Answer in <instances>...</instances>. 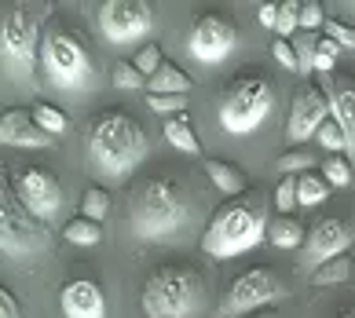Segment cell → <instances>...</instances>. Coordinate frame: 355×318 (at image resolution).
Masks as SVG:
<instances>
[{"label":"cell","mask_w":355,"mask_h":318,"mask_svg":"<svg viewBox=\"0 0 355 318\" xmlns=\"http://www.w3.org/2000/svg\"><path fill=\"white\" fill-rule=\"evenodd\" d=\"M271 55H275V62H279L282 70H289V73H300V66H297V51H293V44H289V41H282V37H275Z\"/></svg>","instance_id":"39"},{"label":"cell","mask_w":355,"mask_h":318,"mask_svg":"<svg viewBox=\"0 0 355 318\" xmlns=\"http://www.w3.org/2000/svg\"><path fill=\"white\" fill-rule=\"evenodd\" d=\"M165 139L173 143L180 154H187V157H198V154H202V143H198V136H194V128H191V121H187L183 114H180V117H168Z\"/></svg>","instance_id":"21"},{"label":"cell","mask_w":355,"mask_h":318,"mask_svg":"<svg viewBox=\"0 0 355 318\" xmlns=\"http://www.w3.org/2000/svg\"><path fill=\"white\" fill-rule=\"evenodd\" d=\"M48 8L41 4H4L0 15V62L11 85H33L37 77V48L44 44L41 22Z\"/></svg>","instance_id":"4"},{"label":"cell","mask_w":355,"mask_h":318,"mask_svg":"<svg viewBox=\"0 0 355 318\" xmlns=\"http://www.w3.org/2000/svg\"><path fill=\"white\" fill-rule=\"evenodd\" d=\"M337 318H355V315H348V311H345V315H337Z\"/></svg>","instance_id":"44"},{"label":"cell","mask_w":355,"mask_h":318,"mask_svg":"<svg viewBox=\"0 0 355 318\" xmlns=\"http://www.w3.org/2000/svg\"><path fill=\"white\" fill-rule=\"evenodd\" d=\"M330 121V99H326L322 85H300L293 106H289V121H286V143L289 147H304L311 136H319V128Z\"/></svg>","instance_id":"14"},{"label":"cell","mask_w":355,"mask_h":318,"mask_svg":"<svg viewBox=\"0 0 355 318\" xmlns=\"http://www.w3.org/2000/svg\"><path fill=\"white\" fill-rule=\"evenodd\" d=\"M249 318H282L275 308H264V311H257V315H249Z\"/></svg>","instance_id":"42"},{"label":"cell","mask_w":355,"mask_h":318,"mask_svg":"<svg viewBox=\"0 0 355 318\" xmlns=\"http://www.w3.org/2000/svg\"><path fill=\"white\" fill-rule=\"evenodd\" d=\"M107 212H110V194H107V187H88L85 197H81V216L103 223V220H107Z\"/></svg>","instance_id":"27"},{"label":"cell","mask_w":355,"mask_h":318,"mask_svg":"<svg viewBox=\"0 0 355 318\" xmlns=\"http://www.w3.org/2000/svg\"><path fill=\"white\" fill-rule=\"evenodd\" d=\"M205 278L187 263L157 267L143 282V315L147 318H198L205 311Z\"/></svg>","instance_id":"5"},{"label":"cell","mask_w":355,"mask_h":318,"mask_svg":"<svg viewBox=\"0 0 355 318\" xmlns=\"http://www.w3.org/2000/svg\"><path fill=\"white\" fill-rule=\"evenodd\" d=\"M322 179L330 187H352V165L345 157H326L322 161Z\"/></svg>","instance_id":"32"},{"label":"cell","mask_w":355,"mask_h":318,"mask_svg":"<svg viewBox=\"0 0 355 318\" xmlns=\"http://www.w3.org/2000/svg\"><path fill=\"white\" fill-rule=\"evenodd\" d=\"M275 205H279L282 212L297 209V176H282V183L275 187Z\"/></svg>","instance_id":"38"},{"label":"cell","mask_w":355,"mask_h":318,"mask_svg":"<svg viewBox=\"0 0 355 318\" xmlns=\"http://www.w3.org/2000/svg\"><path fill=\"white\" fill-rule=\"evenodd\" d=\"M289 297V285L282 282L271 267H253L245 271L242 278H234L227 297L220 300L216 318H242V315H257L271 308L275 300H286Z\"/></svg>","instance_id":"9"},{"label":"cell","mask_w":355,"mask_h":318,"mask_svg":"<svg viewBox=\"0 0 355 318\" xmlns=\"http://www.w3.org/2000/svg\"><path fill=\"white\" fill-rule=\"evenodd\" d=\"M352 278H355V253H352Z\"/></svg>","instance_id":"43"},{"label":"cell","mask_w":355,"mask_h":318,"mask_svg":"<svg viewBox=\"0 0 355 318\" xmlns=\"http://www.w3.org/2000/svg\"><path fill=\"white\" fill-rule=\"evenodd\" d=\"M355 242V223L352 220H340V216H330V220H319L308 234L304 249L297 256V267L300 271H319L322 263H330L337 256H345Z\"/></svg>","instance_id":"12"},{"label":"cell","mask_w":355,"mask_h":318,"mask_svg":"<svg viewBox=\"0 0 355 318\" xmlns=\"http://www.w3.org/2000/svg\"><path fill=\"white\" fill-rule=\"evenodd\" d=\"M147 106L154 114H168V117H180L187 110V96H147Z\"/></svg>","instance_id":"36"},{"label":"cell","mask_w":355,"mask_h":318,"mask_svg":"<svg viewBox=\"0 0 355 318\" xmlns=\"http://www.w3.org/2000/svg\"><path fill=\"white\" fill-rule=\"evenodd\" d=\"M271 106H275L271 81L260 73H245V77H234V81L223 88L216 121L227 136H253V132L271 117Z\"/></svg>","instance_id":"8"},{"label":"cell","mask_w":355,"mask_h":318,"mask_svg":"<svg viewBox=\"0 0 355 318\" xmlns=\"http://www.w3.org/2000/svg\"><path fill=\"white\" fill-rule=\"evenodd\" d=\"M205 176L213 179V187L220 194H227V197H242L245 194V183H249L242 168H234L227 161H213V157L205 161Z\"/></svg>","instance_id":"18"},{"label":"cell","mask_w":355,"mask_h":318,"mask_svg":"<svg viewBox=\"0 0 355 318\" xmlns=\"http://www.w3.org/2000/svg\"><path fill=\"white\" fill-rule=\"evenodd\" d=\"M0 318H22L19 300H15V293H11V289H0Z\"/></svg>","instance_id":"40"},{"label":"cell","mask_w":355,"mask_h":318,"mask_svg":"<svg viewBox=\"0 0 355 318\" xmlns=\"http://www.w3.org/2000/svg\"><path fill=\"white\" fill-rule=\"evenodd\" d=\"M62 315L67 318H107V297L92 278H73L59 293Z\"/></svg>","instance_id":"17"},{"label":"cell","mask_w":355,"mask_h":318,"mask_svg":"<svg viewBox=\"0 0 355 318\" xmlns=\"http://www.w3.org/2000/svg\"><path fill=\"white\" fill-rule=\"evenodd\" d=\"M326 26V11L319 0H308V4H300V30L304 33H319Z\"/></svg>","instance_id":"35"},{"label":"cell","mask_w":355,"mask_h":318,"mask_svg":"<svg viewBox=\"0 0 355 318\" xmlns=\"http://www.w3.org/2000/svg\"><path fill=\"white\" fill-rule=\"evenodd\" d=\"M322 91H326V99H330V117L345 128L348 157L355 161V77L330 73V77H322Z\"/></svg>","instance_id":"15"},{"label":"cell","mask_w":355,"mask_h":318,"mask_svg":"<svg viewBox=\"0 0 355 318\" xmlns=\"http://www.w3.org/2000/svg\"><path fill=\"white\" fill-rule=\"evenodd\" d=\"M326 194H330V183L322 179V172H304V176H297V205L315 209V205L326 202Z\"/></svg>","instance_id":"22"},{"label":"cell","mask_w":355,"mask_h":318,"mask_svg":"<svg viewBox=\"0 0 355 318\" xmlns=\"http://www.w3.org/2000/svg\"><path fill=\"white\" fill-rule=\"evenodd\" d=\"M114 88L139 91V88H147V77L136 70V62H117V66H114Z\"/></svg>","instance_id":"30"},{"label":"cell","mask_w":355,"mask_h":318,"mask_svg":"<svg viewBox=\"0 0 355 318\" xmlns=\"http://www.w3.org/2000/svg\"><path fill=\"white\" fill-rule=\"evenodd\" d=\"M322 37H330L334 44H340V48L355 51V30H352V26H345V22H337V19H326V26H322Z\"/></svg>","instance_id":"37"},{"label":"cell","mask_w":355,"mask_h":318,"mask_svg":"<svg viewBox=\"0 0 355 318\" xmlns=\"http://www.w3.org/2000/svg\"><path fill=\"white\" fill-rule=\"evenodd\" d=\"M315 168V154H308V147L304 150H286L282 157H279V176H304V172H311Z\"/></svg>","instance_id":"28"},{"label":"cell","mask_w":355,"mask_h":318,"mask_svg":"<svg viewBox=\"0 0 355 318\" xmlns=\"http://www.w3.org/2000/svg\"><path fill=\"white\" fill-rule=\"evenodd\" d=\"M348 278H352V256H337V260H330V263H322L319 271H311V285L326 289V285L348 282Z\"/></svg>","instance_id":"24"},{"label":"cell","mask_w":355,"mask_h":318,"mask_svg":"<svg viewBox=\"0 0 355 318\" xmlns=\"http://www.w3.org/2000/svg\"><path fill=\"white\" fill-rule=\"evenodd\" d=\"M33 121L41 125V132H48L51 139L62 136V132H67V125H70L67 114H62L59 106H51V103H37V106H33Z\"/></svg>","instance_id":"25"},{"label":"cell","mask_w":355,"mask_h":318,"mask_svg":"<svg viewBox=\"0 0 355 318\" xmlns=\"http://www.w3.org/2000/svg\"><path fill=\"white\" fill-rule=\"evenodd\" d=\"M340 44H334L330 37H322L319 41V51H315V73H322V77H330L334 73V66H337V55H340Z\"/></svg>","instance_id":"34"},{"label":"cell","mask_w":355,"mask_h":318,"mask_svg":"<svg viewBox=\"0 0 355 318\" xmlns=\"http://www.w3.org/2000/svg\"><path fill=\"white\" fill-rule=\"evenodd\" d=\"M257 19H260V26H268V30H275V26H279V4H260Z\"/></svg>","instance_id":"41"},{"label":"cell","mask_w":355,"mask_h":318,"mask_svg":"<svg viewBox=\"0 0 355 318\" xmlns=\"http://www.w3.org/2000/svg\"><path fill=\"white\" fill-rule=\"evenodd\" d=\"M41 70L51 88L67 91V96H85L96 85V62L92 51L81 41V33L67 26H48L44 44H41Z\"/></svg>","instance_id":"7"},{"label":"cell","mask_w":355,"mask_h":318,"mask_svg":"<svg viewBox=\"0 0 355 318\" xmlns=\"http://www.w3.org/2000/svg\"><path fill=\"white\" fill-rule=\"evenodd\" d=\"M0 143L8 150H48L51 136L33 121V110H8L0 117Z\"/></svg>","instance_id":"16"},{"label":"cell","mask_w":355,"mask_h":318,"mask_svg":"<svg viewBox=\"0 0 355 318\" xmlns=\"http://www.w3.org/2000/svg\"><path fill=\"white\" fill-rule=\"evenodd\" d=\"M319 41H322L319 33H304V30H300V33L293 37V51H297L300 77H308V73L315 70V51H319Z\"/></svg>","instance_id":"26"},{"label":"cell","mask_w":355,"mask_h":318,"mask_svg":"<svg viewBox=\"0 0 355 318\" xmlns=\"http://www.w3.org/2000/svg\"><path fill=\"white\" fill-rule=\"evenodd\" d=\"M62 234H67V242H70V245L92 249V245H99V242H103V223L77 216V220H70L67 227H62Z\"/></svg>","instance_id":"23"},{"label":"cell","mask_w":355,"mask_h":318,"mask_svg":"<svg viewBox=\"0 0 355 318\" xmlns=\"http://www.w3.org/2000/svg\"><path fill=\"white\" fill-rule=\"evenodd\" d=\"M194 223V205L173 179H147L132 197L128 234L143 245L176 242Z\"/></svg>","instance_id":"2"},{"label":"cell","mask_w":355,"mask_h":318,"mask_svg":"<svg viewBox=\"0 0 355 318\" xmlns=\"http://www.w3.org/2000/svg\"><path fill=\"white\" fill-rule=\"evenodd\" d=\"M191 85H194V81L180 70V66L165 62L162 70H157L150 81H147V91H150V96H187Z\"/></svg>","instance_id":"19"},{"label":"cell","mask_w":355,"mask_h":318,"mask_svg":"<svg viewBox=\"0 0 355 318\" xmlns=\"http://www.w3.org/2000/svg\"><path fill=\"white\" fill-rule=\"evenodd\" d=\"M147 150H150L147 132L128 110L110 106V110L92 117L85 136V154H88V172L99 187L125 183L143 165Z\"/></svg>","instance_id":"1"},{"label":"cell","mask_w":355,"mask_h":318,"mask_svg":"<svg viewBox=\"0 0 355 318\" xmlns=\"http://www.w3.org/2000/svg\"><path fill=\"white\" fill-rule=\"evenodd\" d=\"M239 48V30L231 19L223 15H202L194 19L191 33H187V51L194 55V62L202 66H220L231 59V51Z\"/></svg>","instance_id":"13"},{"label":"cell","mask_w":355,"mask_h":318,"mask_svg":"<svg viewBox=\"0 0 355 318\" xmlns=\"http://www.w3.org/2000/svg\"><path fill=\"white\" fill-rule=\"evenodd\" d=\"M268 242L275 249H286V253H293V249H304V227L293 220V216H279V220H271L268 223Z\"/></svg>","instance_id":"20"},{"label":"cell","mask_w":355,"mask_h":318,"mask_svg":"<svg viewBox=\"0 0 355 318\" xmlns=\"http://www.w3.org/2000/svg\"><path fill=\"white\" fill-rule=\"evenodd\" d=\"M132 62H136V70L150 81V77L165 66V55H162V48H157V44H143V48L136 51V59H132Z\"/></svg>","instance_id":"31"},{"label":"cell","mask_w":355,"mask_h":318,"mask_svg":"<svg viewBox=\"0 0 355 318\" xmlns=\"http://www.w3.org/2000/svg\"><path fill=\"white\" fill-rule=\"evenodd\" d=\"M0 249H4V260L22 271H30L37 260L51 253V227L19 202L8 176L0 183Z\"/></svg>","instance_id":"6"},{"label":"cell","mask_w":355,"mask_h":318,"mask_svg":"<svg viewBox=\"0 0 355 318\" xmlns=\"http://www.w3.org/2000/svg\"><path fill=\"white\" fill-rule=\"evenodd\" d=\"M99 33L114 48L139 44L154 33V8L147 0H107L99 4Z\"/></svg>","instance_id":"10"},{"label":"cell","mask_w":355,"mask_h":318,"mask_svg":"<svg viewBox=\"0 0 355 318\" xmlns=\"http://www.w3.org/2000/svg\"><path fill=\"white\" fill-rule=\"evenodd\" d=\"M268 202L260 194H242L231 197L227 205L216 209L202 234V253L213 260H231L257 249L268 238Z\"/></svg>","instance_id":"3"},{"label":"cell","mask_w":355,"mask_h":318,"mask_svg":"<svg viewBox=\"0 0 355 318\" xmlns=\"http://www.w3.org/2000/svg\"><path fill=\"white\" fill-rule=\"evenodd\" d=\"M275 33H279V37L300 33V4H297V0H282V4H279V26H275Z\"/></svg>","instance_id":"33"},{"label":"cell","mask_w":355,"mask_h":318,"mask_svg":"<svg viewBox=\"0 0 355 318\" xmlns=\"http://www.w3.org/2000/svg\"><path fill=\"white\" fill-rule=\"evenodd\" d=\"M15 194L19 202L33 212L37 220H44L48 227L62 216V205H67V197H62V187L55 179V172L44 168V165H22L15 172Z\"/></svg>","instance_id":"11"},{"label":"cell","mask_w":355,"mask_h":318,"mask_svg":"<svg viewBox=\"0 0 355 318\" xmlns=\"http://www.w3.org/2000/svg\"><path fill=\"white\" fill-rule=\"evenodd\" d=\"M315 139H319V143H322V150H330L334 157L348 154V139H345V128H340V125L334 121V117H330V121H326V125L319 128V136H315Z\"/></svg>","instance_id":"29"}]
</instances>
